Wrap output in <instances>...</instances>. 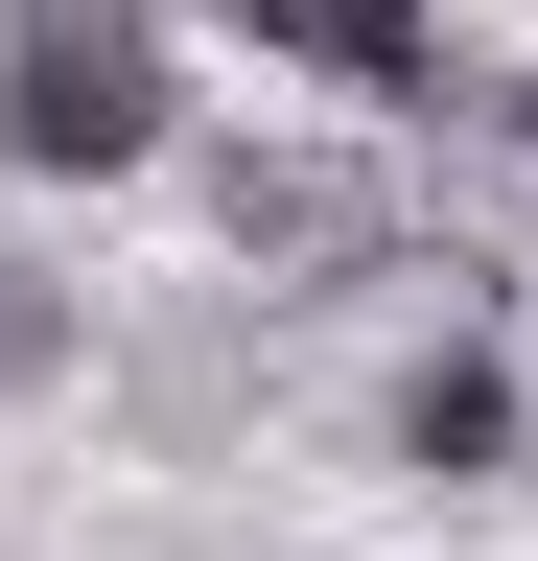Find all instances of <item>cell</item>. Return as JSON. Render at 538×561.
I'll return each mask as SVG.
<instances>
[{
  "label": "cell",
  "mask_w": 538,
  "mask_h": 561,
  "mask_svg": "<svg viewBox=\"0 0 538 561\" xmlns=\"http://www.w3.org/2000/svg\"><path fill=\"white\" fill-rule=\"evenodd\" d=\"M515 140H538V70H515Z\"/></svg>",
  "instance_id": "6"
},
{
  "label": "cell",
  "mask_w": 538,
  "mask_h": 561,
  "mask_svg": "<svg viewBox=\"0 0 538 561\" xmlns=\"http://www.w3.org/2000/svg\"><path fill=\"white\" fill-rule=\"evenodd\" d=\"M164 140H187L164 0H24V24H0V164L24 187H141Z\"/></svg>",
  "instance_id": "1"
},
{
  "label": "cell",
  "mask_w": 538,
  "mask_h": 561,
  "mask_svg": "<svg viewBox=\"0 0 538 561\" xmlns=\"http://www.w3.org/2000/svg\"><path fill=\"white\" fill-rule=\"evenodd\" d=\"M538 445V375H515V351H422V375H398V468H422V491H492Z\"/></svg>",
  "instance_id": "4"
},
{
  "label": "cell",
  "mask_w": 538,
  "mask_h": 561,
  "mask_svg": "<svg viewBox=\"0 0 538 561\" xmlns=\"http://www.w3.org/2000/svg\"><path fill=\"white\" fill-rule=\"evenodd\" d=\"M0 375H47V305H0Z\"/></svg>",
  "instance_id": "5"
},
{
  "label": "cell",
  "mask_w": 538,
  "mask_h": 561,
  "mask_svg": "<svg viewBox=\"0 0 538 561\" xmlns=\"http://www.w3.org/2000/svg\"><path fill=\"white\" fill-rule=\"evenodd\" d=\"M211 24L257 70H305V94H352V117H422L445 94V0H211Z\"/></svg>",
  "instance_id": "3"
},
{
  "label": "cell",
  "mask_w": 538,
  "mask_h": 561,
  "mask_svg": "<svg viewBox=\"0 0 538 561\" xmlns=\"http://www.w3.org/2000/svg\"><path fill=\"white\" fill-rule=\"evenodd\" d=\"M211 234H234V280H352V257H398V187L328 164V140H234V164H211Z\"/></svg>",
  "instance_id": "2"
}]
</instances>
